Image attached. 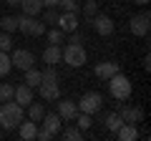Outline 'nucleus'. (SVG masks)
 Segmentation results:
<instances>
[{"mask_svg": "<svg viewBox=\"0 0 151 141\" xmlns=\"http://www.w3.org/2000/svg\"><path fill=\"white\" fill-rule=\"evenodd\" d=\"M23 119H25V109L20 103H13V98L3 101V106H0V126L3 129H15Z\"/></svg>", "mask_w": 151, "mask_h": 141, "instance_id": "obj_1", "label": "nucleus"}, {"mask_svg": "<svg viewBox=\"0 0 151 141\" xmlns=\"http://www.w3.org/2000/svg\"><path fill=\"white\" fill-rule=\"evenodd\" d=\"M86 48H83L81 43H65V48H60V60H65V63L70 65V68H81V65H86Z\"/></svg>", "mask_w": 151, "mask_h": 141, "instance_id": "obj_2", "label": "nucleus"}, {"mask_svg": "<svg viewBox=\"0 0 151 141\" xmlns=\"http://www.w3.org/2000/svg\"><path fill=\"white\" fill-rule=\"evenodd\" d=\"M108 91H111L113 98H119V101H126L131 96V81L124 76V73H113L108 78Z\"/></svg>", "mask_w": 151, "mask_h": 141, "instance_id": "obj_3", "label": "nucleus"}, {"mask_svg": "<svg viewBox=\"0 0 151 141\" xmlns=\"http://www.w3.org/2000/svg\"><path fill=\"white\" fill-rule=\"evenodd\" d=\"M18 30L25 33V35H43L45 30H48V25H45L43 20H38L35 15H20L18 18Z\"/></svg>", "mask_w": 151, "mask_h": 141, "instance_id": "obj_4", "label": "nucleus"}, {"mask_svg": "<svg viewBox=\"0 0 151 141\" xmlns=\"http://www.w3.org/2000/svg\"><path fill=\"white\" fill-rule=\"evenodd\" d=\"M76 106H78V111H81V114L93 116V114H98V111H101L103 96H101V93H96V91H88V93H83V96H81V101L76 103Z\"/></svg>", "mask_w": 151, "mask_h": 141, "instance_id": "obj_5", "label": "nucleus"}, {"mask_svg": "<svg viewBox=\"0 0 151 141\" xmlns=\"http://www.w3.org/2000/svg\"><path fill=\"white\" fill-rule=\"evenodd\" d=\"M129 28H131V33L134 35H146L149 33V28H151V15H149V10H141L139 15H134L131 18V23H129Z\"/></svg>", "mask_w": 151, "mask_h": 141, "instance_id": "obj_6", "label": "nucleus"}, {"mask_svg": "<svg viewBox=\"0 0 151 141\" xmlns=\"http://www.w3.org/2000/svg\"><path fill=\"white\" fill-rule=\"evenodd\" d=\"M55 114L60 116V121H73L78 114V106L76 101H68V98H55Z\"/></svg>", "mask_w": 151, "mask_h": 141, "instance_id": "obj_7", "label": "nucleus"}, {"mask_svg": "<svg viewBox=\"0 0 151 141\" xmlns=\"http://www.w3.org/2000/svg\"><path fill=\"white\" fill-rule=\"evenodd\" d=\"M119 116L124 119V124H141L144 121V109L124 103V106H119Z\"/></svg>", "mask_w": 151, "mask_h": 141, "instance_id": "obj_8", "label": "nucleus"}, {"mask_svg": "<svg viewBox=\"0 0 151 141\" xmlns=\"http://www.w3.org/2000/svg\"><path fill=\"white\" fill-rule=\"evenodd\" d=\"M10 63L15 65L18 70H28V68H33V65H35V58H33L30 50H13Z\"/></svg>", "mask_w": 151, "mask_h": 141, "instance_id": "obj_9", "label": "nucleus"}, {"mask_svg": "<svg viewBox=\"0 0 151 141\" xmlns=\"http://www.w3.org/2000/svg\"><path fill=\"white\" fill-rule=\"evenodd\" d=\"M91 25H93V30H96L98 35H103V38L113 33V20L108 15H98V13H96V15L91 18Z\"/></svg>", "mask_w": 151, "mask_h": 141, "instance_id": "obj_10", "label": "nucleus"}, {"mask_svg": "<svg viewBox=\"0 0 151 141\" xmlns=\"http://www.w3.org/2000/svg\"><path fill=\"white\" fill-rule=\"evenodd\" d=\"M38 93H40L43 101H55V98H60V86H58V81H40Z\"/></svg>", "mask_w": 151, "mask_h": 141, "instance_id": "obj_11", "label": "nucleus"}, {"mask_svg": "<svg viewBox=\"0 0 151 141\" xmlns=\"http://www.w3.org/2000/svg\"><path fill=\"white\" fill-rule=\"evenodd\" d=\"M113 73H119V63L116 60H101V63H96V76L101 81H108Z\"/></svg>", "mask_w": 151, "mask_h": 141, "instance_id": "obj_12", "label": "nucleus"}, {"mask_svg": "<svg viewBox=\"0 0 151 141\" xmlns=\"http://www.w3.org/2000/svg\"><path fill=\"white\" fill-rule=\"evenodd\" d=\"M55 25H58L63 33L76 30V28H78V13H60V15H58V23H55Z\"/></svg>", "mask_w": 151, "mask_h": 141, "instance_id": "obj_13", "label": "nucleus"}, {"mask_svg": "<svg viewBox=\"0 0 151 141\" xmlns=\"http://www.w3.org/2000/svg\"><path fill=\"white\" fill-rule=\"evenodd\" d=\"M40 124H43V129H48L53 136H58V134H60V126H63V121H60L58 114H48V111H45V116L40 119Z\"/></svg>", "mask_w": 151, "mask_h": 141, "instance_id": "obj_14", "label": "nucleus"}, {"mask_svg": "<svg viewBox=\"0 0 151 141\" xmlns=\"http://www.w3.org/2000/svg\"><path fill=\"white\" fill-rule=\"evenodd\" d=\"M35 131H38V124L35 121H30V119H23L20 124H18V134H20V139L23 141H30V139H35Z\"/></svg>", "mask_w": 151, "mask_h": 141, "instance_id": "obj_15", "label": "nucleus"}, {"mask_svg": "<svg viewBox=\"0 0 151 141\" xmlns=\"http://www.w3.org/2000/svg\"><path fill=\"white\" fill-rule=\"evenodd\" d=\"M13 98H15V103H20L23 109H25L28 103L33 101V88L28 86V83H23V86L15 88V93H13Z\"/></svg>", "mask_w": 151, "mask_h": 141, "instance_id": "obj_16", "label": "nucleus"}, {"mask_svg": "<svg viewBox=\"0 0 151 141\" xmlns=\"http://www.w3.org/2000/svg\"><path fill=\"white\" fill-rule=\"evenodd\" d=\"M116 136H119L121 141H136L139 139V129H136V124H124L116 131Z\"/></svg>", "mask_w": 151, "mask_h": 141, "instance_id": "obj_17", "label": "nucleus"}, {"mask_svg": "<svg viewBox=\"0 0 151 141\" xmlns=\"http://www.w3.org/2000/svg\"><path fill=\"white\" fill-rule=\"evenodd\" d=\"M23 15H40L43 10V0H20Z\"/></svg>", "mask_w": 151, "mask_h": 141, "instance_id": "obj_18", "label": "nucleus"}, {"mask_svg": "<svg viewBox=\"0 0 151 141\" xmlns=\"http://www.w3.org/2000/svg\"><path fill=\"white\" fill-rule=\"evenodd\" d=\"M25 109H28V119L35 121V124H40V119L45 116V106H43V103H33V101H30Z\"/></svg>", "mask_w": 151, "mask_h": 141, "instance_id": "obj_19", "label": "nucleus"}, {"mask_svg": "<svg viewBox=\"0 0 151 141\" xmlns=\"http://www.w3.org/2000/svg\"><path fill=\"white\" fill-rule=\"evenodd\" d=\"M43 60L48 65H55V63H60V45H53L50 43L48 48L43 50Z\"/></svg>", "mask_w": 151, "mask_h": 141, "instance_id": "obj_20", "label": "nucleus"}, {"mask_svg": "<svg viewBox=\"0 0 151 141\" xmlns=\"http://www.w3.org/2000/svg\"><path fill=\"white\" fill-rule=\"evenodd\" d=\"M103 124H106V129H108V131H113V134H116V131L124 126V119H121V116L113 111V114H106V116H103Z\"/></svg>", "mask_w": 151, "mask_h": 141, "instance_id": "obj_21", "label": "nucleus"}, {"mask_svg": "<svg viewBox=\"0 0 151 141\" xmlns=\"http://www.w3.org/2000/svg\"><path fill=\"white\" fill-rule=\"evenodd\" d=\"M40 81H43V70H35V65L25 70V83L30 88H38V86H40Z\"/></svg>", "mask_w": 151, "mask_h": 141, "instance_id": "obj_22", "label": "nucleus"}, {"mask_svg": "<svg viewBox=\"0 0 151 141\" xmlns=\"http://www.w3.org/2000/svg\"><path fill=\"white\" fill-rule=\"evenodd\" d=\"M60 136H63L65 141H81L83 139V131L78 129V126H68L65 131H60Z\"/></svg>", "mask_w": 151, "mask_h": 141, "instance_id": "obj_23", "label": "nucleus"}, {"mask_svg": "<svg viewBox=\"0 0 151 141\" xmlns=\"http://www.w3.org/2000/svg\"><path fill=\"white\" fill-rule=\"evenodd\" d=\"M73 121H76V126H78L81 131H88V129L93 126V119H91L88 114H81V111L76 114V119H73Z\"/></svg>", "mask_w": 151, "mask_h": 141, "instance_id": "obj_24", "label": "nucleus"}, {"mask_svg": "<svg viewBox=\"0 0 151 141\" xmlns=\"http://www.w3.org/2000/svg\"><path fill=\"white\" fill-rule=\"evenodd\" d=\"M40 13H43V23L45 25H55V23H58V15H60L58 8H45V10H40Z\"/></svg>", "mask_w": 151, "mask_h": 141, "instance_id": "obj_25", "label": "nucleus"}, {"mask_svg": "<svg viewBox=\"0 0 151 141\" xmlns=\"http://www.w3.org/2000/svg\"><path fill=\"white\" fill-rule=\"evenodd\" d=\"M0 28H3L5 33H15V30H18V18H15V15L0 18Z\"/></svg>", "mask_w": 151, "mask_h": 141, "instance_id": "obj_26", "label": "nucleus"}, {"mask_svg": "<svg viewBox=\"0 0 151 141\" xmlns=\"http://www.w3.org/2000/svg\"><path fill=\"white\" fill-rule=\"evenodd\" d=\"M98 13V3L96 0H86V3H83V15H86V20L91 23V18L96 15Z\"/></svg>", "mask_w": 151, "mask_h": 141, "instance_id": "obj_27", "label": "nucleus"}, {"mask_svg": "<svg viewBox=\"0 0 151 141\" xmlns=\"http://www.w3.org/2000/svg\"><path fill=\"white\" fill-rule=\"evenodd\" d=\"M10 68H13L10 55H8L5 50H0V76H8V73H10Z\"/></svg>", "mask_w": 151, "mask_h": 141, "instance_id": "obj_28", "label": "nucleus"}, {"mask_svg": "<svg viewBox=\"0 0 151 141\" xmlns=\"http://www.w3.org/2000/svg\"><path fill=\"white\" fill-rule=\"evenodd\" d=\"M13 93H15V86H10V83H0V103H3V101H10Z\"/></svg>", "mask_w": 151, "mask_h": 141, "instance_id": "obj_29", "label": "nucleus"}, {"mask_svg": "<svg viewBox=\"0 0 151 141\" xmlns=\"http://www.w3.org/2000/svg\"><path fill=\"white\" fill-rule=\"evenodd\" d=\"M58 10L60 13H78V3H76V0H60Z\"/></svg>", "mask_w": 151, "mask_h": 141, "instance_id": "obj_30", "label": "nucleus"}, {"mask_svg": "<svg viewBox=\"0 0 151 141\" xmlns=\"http://www.w3.org/2000/svg\"><path fill=\"white\" fill-rule=\"evenodd\" d=\"M45 33H48V40H50L53 45H60V43H63V30H60V28H50V30H45Z\"/></svg>", "mask_w": 151, "mask_h": 141, "instance_id": "obj_31", "label": "nucleus"}, {"mask_svg": "<svg viewBox=\"0 0 151 141\" xmlns=\"http://www.w3.org/2000/svg\"><path fill=\"white\" fill-rule=\"evenodd\" d=\"M0 50H5V53L13 50V38H10V33H5V30L0 33Z\"/></svg>", "mask_w": 151, "mask_h": 141, "instance_id": "obj_32", "label": "nucleus"}, {"mask_svg": "<svg viewBox=\"0 0 151 141\" xmlns=\"http://www.w3.org/2000/svg\"><path fill=\"white\" fill-rule=\"evenodd\" d=\"M35 139H40V141H50V139H53V134H50L48 129H40V126H38V131H35Z\"/></svg>", "mask_w": 151, "mask_h": 141, "instance_id": "obj_33", "label": "nucleus"}, {"mask_svg": "<svg viewBox=\"0 0 151 141\" xmlns=\"http://www.w3.org/2000/svg\"><path fill=\"white\" fill-rule=\"evenodd\" d=\"M60 0H43V8H58Z\"/></svg>", "mask_w": 151, "mask_h": 141, "instance_id": "obj_34", "label": "nucleus"}, {"mask_svg": "<svg viewBox=\"0 0 151 141\" xmlns=\"http://www.w3.org/2000/svg\"><path fill=\"white\" fill-rule=\"evenodd\" d=\"M144 68H146V70L151 68V58H149V55H144Z\"/></svg>", "mask_w": 151, "mask_h": 141, "instance_id": "obj_35", "label": "nucleus"}, {"mask_svg": "<svg viewBox=\"0 0 151 141\" xmlns=\"http://www.w3.org/2000/svg\"><path fill=\"white\" fill-rule=\"evenodd\" d=\"M5 3H8V5H13V8H15V5H20V0H5Z\"/></svg>", "mask_w": 151, "mask_h": 141, "instance_id": "obj_36", "label": "nucleus"}, {"mask_svg": "<svg viewBox=\"0 0 151 141\" xmlns=\"http://www.w3.org/2000/svg\"><path fill=\"white\" fill-rule=\"evenodd\" d=\"M131 3H139V5H146V3H149V0H131Z\"/></svg>", "mask_w": 151, "mask_h": 141, "instance_id": "obj_37", "label": "nucleus"}]
</instances>
